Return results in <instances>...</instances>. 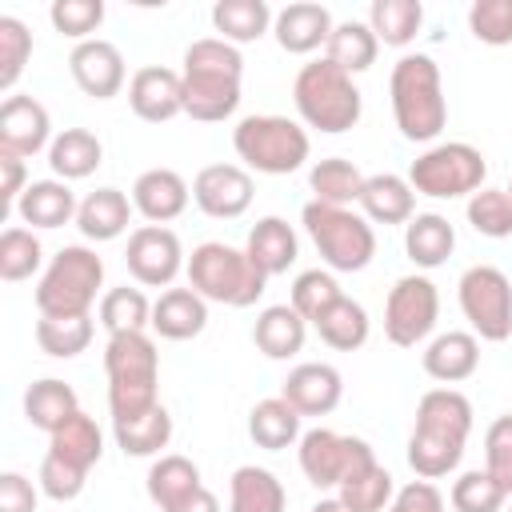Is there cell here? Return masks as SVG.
<instances>
[{"instance_id":"cell-1","label":"cell","mask_w":512,"mask_h":512,"mask_svg":"<svg viewBox=\"0 0 512 512\" xmlns=\"http://www.w3.org/2000/svg\"><path fill=\"white\" fill-rule=\"evenodd\" d=\"M472 432V400L456 388H432L416 404V424L408 436V464L424 480L456 472Z\"/></svg>"},{"instance_id":"cell-2","label":"cell","mask_w":512,"mask_h":512,"mask_svg":"<svg viewBox=\"0 0 512 512\" xmlns=\"http://www.w3.org/2000/svg\"><path fill=\"white\" fill-rule=\"evenodd\" d=\"M240 80H244V56L236 44L220 36L192 40L184 48V68H180L184 116L200 124L228 120L240 108Z\"/></svg>"},{"instance_id":"cell-3","label":"cell","mask_w":512,"mask_h":512,"mask_svg":"<svg viewBox=\"0 0 512 512\" xmlns=\"http://www.w3.org/2000/svg\"><path fill=\"white\" fill-rule=\"evenodd\" d=\"M388 96H392V116H396V128L404 140L428 144L444 132L448 100H444L440 64L428 52H408L392 64Z\"/></svg>"},{"instance_id":"cell-4","label":"cell","mask_w":512,"mask_h":512,"mask_svg":"<svg viewBox=\"0 0 512 512\" xmlns=\"http://www.w3.org/2000/svg\"><path fill=\"white\" fill-rule=\"evenodd\" d=\"M104 372H108V408L112 420L140 416L160 404V352L148 332H120L104 344Z\"/></svg>"},{"instance_id":"cell-5","label":"cell","mask_w":512,"mask_h":512,"mask_svg":"<svg viewBox=\"0 0 512 512\" xmlns=\"http://www.w3.org/2000/svg\"><path fill=\"white\" fill-rule=\"evenodd\" d=\"M292 100H296L300 120L316 132H328V136L356 128V120L364 112V96H360L356 80L344 68H336L328 56H320L296 72Z\"/></svg>"},{"instance_id":"cell-6","label":"cell","mask_w":512,"mask_h":512,"mask_svg":"<svg viewBox=\"0 0 512 512\" xmlns=\"http://www.w3.org/2000/svg\"><path fill=\"white\" fill-rule=\"evenodd\" d=\"M264 284L268 276L252 264V256L224 240H204L188 256V288H196L212 304L252 308L264 296Z\"/></svg>"},{"instance_id":"cell-7","label":"cell","mask_w":512,"mask_h":512,"mask_svg":"<svg viewBox=\"0 0 512 512\" xmlns=\"http://www.w3.org/2000/svg\"><path fill=\"white\" fill-rule=\"evenodd\" d=\"M100 288H104V260L88 244H64L48 260L36 284V312L40 316H92Z\"/></svg>"},{"instance_id":"cell-8","label":"cell","mask_w":512,"mask_h":512,"mask_svg":"<svg viewBox=\"0 0 512 512\" xmlns=\"http://www.w3.org/2000/svg\"><path fill=\"white\" fill-rule=\"evenodd\" d=\"M304 232L312 236L320 260L332 268V272H360L372 264L376 256V232L368 224V216L352 212V208H332V204H320V200H308L304 212Z\"/></svg>"},{"instance_id":"cell-9","label":"cell","mask_w":512,"mask_h":512,"mask_svg":"<svg viewBox=\"0 0 512 512\" xmlns=\"http://www.w3.org/2000/svg\"><path fill=\"white\" fill-rule=\"evenodd\" d=\"M232 148L248 168L264 172V176H288V172L304 168L312 144L296 120L260 112V116H244L232 128Z\"/></svg>"},{"instance_id":"cell-10","label":"cell","mask_w":512,"mask_h":512,"mask_svg":"<svg viewBox=\"0 0 512 512\" xmlns=\"http://www.w3.org/2000/svg\"><path fill=\"white\" fill-rule=\"evenodd\" d=\"M488 164L484 152L464 144V140H448V144H432L428 152H420L408 168V184L420 196L432 200H460L484 188Z\"/></svg>"},{"instance_id":"cell-11","label":"cell","mask_w":512,"mask_h":512,"mask_svg":"<svg viewBox=\"0 0 512 512\" xmlns=\"http://www.w3.org/2000/svg\"><path fill=\"white\" fill-rule=\"evenodd\" d=\"M460 312L476 340L500 344L512 336V280L492 264H472L460 276Z\"/></svg>"},{"instance_id":"cell-12","label":"cell","mask_w":512,"mask_h":512,"mask_svg":"<svg viewBox=\"0 0 512 512\" xmlns=\"http://www.w3.org/2000/svg\"><path fill=\"white\" fill-rule=\"evenodd\" d=\"M300 472L308 476L312 488H340L344 480H352L356 472L372 468V444L360 436H340L332 428H308L300 436Z\"/></svg>"},{"instance_id":"cell-13","label":"cell","mask_w":512,"mask_h":512,"mask_svg":"<svg viewBox=\"0 0 512 512\" xmlns=\"http://www.w3.org/2000/svg\"><path fill=\"white\" fill-rule=\"evenodd\" d=\"M440 316V292L428 276H400L384 300V336L396 348H416L420 340H428V332L436 328Z\"/></svg>"},{"instance_id":"cell-14","label":"cell","mask_w":512,"mask_h":512,"mask_svg":"<svg viewBox=\"0 0 512 512\" xmlns=\"http://www.w3.org/2000/svg\"><path fill=\"white\" fill-rule=\"evenodd\" d=\"M124 264H128L132 280L144 284V288H168L180 276V268H188L180 236L168 224H140V228H132Z\"/></svg>"},{"instance_id":"cell-15","label":"cell","mask_w":512,"mask_h":512,"mask_svg":"<svg viewBox=\"0 0 512 512\" xmlns=\"http://www.w3.org/2000/svg\"><path fill=\"white\" fill-rule=\"evenodd\" d=\"M252 176L240 164H208L192 180V200L212 220H236L252 204Z\"/></svg>"},{"instance_id":"cell-16","label":"cell","mask_w":512,"mask_h":512,"mask_svg":"<svg viewBox=\"0 0 512 512\" xmlns=\"http://www.w3.org/2000/svg\"><path fill=\"white\" fill-rule=\"evenodd\" d=\"M68 72H72L76 88H80L84 96H92V100H112V96H120V88H124V80H128L124 52H120L112 40H100V36H92V40H84V44L72 48Z\"/></svg>"},{"instance_id":"cell-17","label":"cell","mask_w":512,"mask_h":512,"mask_svg":"<svg viewBox=\"0 0 512 512\" xmlns=\"http://www.w3.org/2000/svg\"><path fill=\"white\" fill-rule=\"evenodd\" d=\"M52 120L48 108L36 96H8L0 104V152L8 156H36L40 148H52Z\"/></svg>"},{"instance_id":"cell-18","label":"cell","mask_w":512,"mask_h":512,"mask_svg":"<svg viewBox=\"0 0 512 512\" xmlns=\"http://www.w3.org/2000/svg\"><path fill=\"white\" fill-rule=\"evenodd\" d=\"M280 396L300 416H328V412H336V404L344 396V376L324 360H308V364H296L284 376Z\"/></svg>"},{"instance_id":"cell-19","label":"cell","mask_w":512,"mask_h":512,"mask_svg":"<svg viewBox=\"0 0 512 512\" xmlns=\"http://www.w3.org/2000/svg\"><path fill=\"white\" fill-rule=\"evenodd\" d=\"M128 108L148 120V124H164L172 116L184 112V84L180 72L164 68V64H148L140 72H132L128 80Z\"/></svg>"},{"instance_id":"cell-20","label":"cell","mask_w":512,"mask_h":512,"mask_svg":"<svg viewBox=\"0 0 512 512\" xmlns=\"http://www.w3.org/2000/svg\"><path fill=\"white\" fill-rule=\"evenodd\" d=\"M332 28H336L332 12L324 4H312V0H296V4L280 8L272 20V36L288 56H308L316 48H328Z\"/></svg>"},{"instance_id":"cell-21","label":"cell","mask_w":512,"mask_h":512,"mask_svg":"<svg viewBox=\"0 0 512 512\" xmlns=\"http://www.w3.org/2000/svg\"><path fill=\"white\" fill-rule=\"evenodd\" d=\"M192 200V188L180 172L172 168H148L136 176L132 184V208L148 220V224H168L176 220Z\"/></svg>"},{"instance_id":"cell-22","label":"cell","mask_w":512,"mask_h":512,"mask_svg":"<svg viewBox=\"0 0 512 512\" xmlns=\"http://www.w3.org/2000/svg\"><path fill=\"white\" fill-rule=\"evenodd\" d=\"M208 324V300L196 288H164L152 300V332L164 340H192Z\"/></svg>"},{"instance_id":"cell-23","label":"cell","mask_w":512,"mask_h":512,"mask_svg":"<svg viewBox=\"0 0 512 512\" xmlns=\"http://www.w3.org/2000/svg\"><path fill=\"white\" fill-rule=\"evenodd\" d=\"M132 212H136V208H132V200H128L120 188H96V192H88V196L80 200V208H76V228H80L84 240L104 244V240H116V236L128 232Z\"/></svg>"},{"instance_id":"cell-24","label":"cell","mask_w":512,"mask_h":512,"mask_svg":"<svg viewBox=\"0 0 512 512\" xmlns=\"http://www.w3.org/2000/svg\"><path fill=\"white\" fill-rule=\"evenodd\" d=\"M420 360H424V372L448 388V384L468 380V376L480 368V340H476L472 332H440V336L424 348Z\"/></svg>"},{"instance_id":"cell-25","label":"cell","mask_w":512,"mask_h":512,"mask_svg":"<svg viewBox=\"0 0 512 512\" xmlns=\"http://www.w3.org/2000/svg\"><path fill=\"white\" fill-rule=\"evenodd\" d=\"M360 208H364L368 224H408L416 216V192H412V184L404 176L376 172V176L364 180Z\"/></svg>"},{"instance_id":"cell-26","label":"cell","mask_w":512,"mask_h":512,"mask_svg":"<svg viewBox=\"0 0 512 512\" xmlns=\"http://www.w3.org/2000/svg\"><path fill=\"white\" fill-rule=\"evenodd\" d=\"M76 208H80V200L64 180H32L16 204V216L28 228H60V224L76 220Z\"/></svg>"},{"instance_id":"cell-27","label":"cell","mask_w":512,"mask_h":512,"mask_svg":"<svg viewBox=\"0 0 512 512\" xmlns=\"http://www.w3.org/2000/svg\"><path fill=\"white\" fill-rule=\"evenodd\" d=\"M244 252L252 256V264H256L264 276H280V272H288V268L296 264L300 244H296V232H292L288 220H280V216H264V220L252 224Z\"/></svg>"},{"instance_id":"cell-28","label":"cell","mask_w":512,"mask_h":512,"mask_svg":"<svg viewBox=\"0 0 512 512\" xmlns=\"http://www.w3.org/2000/svg\"><path fill=\"white\" fill-rule=\"evenodd\" d=\"M308 336V320L292 308V304H268L256 324H252V340L268 360H288L304 348Z\"/></svg>"},{"instance_id":"cell-29","label":"cell","mask_w":512,"mask_h":512,"mask_svg":"<svg viewBox=\"0 0 512 512\" xmlns=\"http://www.w3.org/2000/svg\"><path fill=\"white\" fill-rule=\"evenodd\" d=\"M48 456H56V460H64V464H72L80 472H92L100 464V456H104V432H100V424L80 408L68 424H60L48 436Z\"/></svg>"},{"instance_id":"cell-30","label":"cell","mask_w":512,"mask_h":512,"mask_svg":"<svg viewBox=\"0 0 512 512\" xmlns=\"http://www.w3.org/2000/svg\"><path fill=\"white\" fill-rule=\"evenodd\" d=\"M456 248V228L440 212H416L404 224V252L416 268H440Z\"/></svg>"},{"instance_id":"cell-31","label":"cell","mask_w":512,"mask_h":512,"mask_svg":"<svg viewBox=\"0 0 512 512\" xmlns=\"http://www.w3.org/2000/svg\"><path fill=\"white\" fill-rule=\"evenodd\" d=\"M300 412L284 400V396H268L260 400L252 412H248V436L256 448H268V452H280V448H292L300 444Z\"/></svg>"},{"instance_id":"cell-32","label":"cell","mask_w":512,"mask_h":512,"mask_svg":"<svg viewBox=\"0 0 512 512\" xmlns=\"http://www.w3.org/2000/svg\"><path fill=\"white\" fill-rule=\"evenodd\" d=\"M284 484L256 464H240L228 480V512H284Z\"/></svg>"},{"instance_id":"cell-33","label":"cell","mask_w":512,"mask_h":512,"mask_svg":"<svg viewBox=\"0 0 512 512\" xmlns=\"http://www.w3.org/2000/svg\"><path fill=\"white\" fill-rule=\"evenodd\" d=\"M364 172L344 160V156H328V160H316L308 168V188H312V200L320 204H332V208H352L360 204V192H364Z\"/></svg>"},{"instance_id":"cell-34","label":"cell","mask_w":512,"mask_h":512,"mask_svg":"<svg viewBox=\"0 0 512 512\" xmlns=\"http://www.w3.org/2000/svg\"><path fill=\"white\" fill-rule=\"evenodd\" d=\"M76 412H80V400H76L72 384L56 380V376H44V380L28 384V392H24V416H28V424L40 428V432H48V436L60 424H68Z\"/></svg>"},{"instance_id":"cell-35","label":"cell","mask_w":512,"mask_h":512,"mask_svg":"<svg viewBox=\"0 0 512 512\" xmlns=\"http://www.w3.org/2000/svg\"><path fill=\"white\" fill-rule=\"evenodd\" d=\"M104 160V144L88 132V128H64L52 148H48V168L56 172V180H84L100 168Z\"/></svg>"},{"instance_id":"cell-36","label":"cell","mask_w":512,"mask_h":512,"mask_svg":"<svg viewBox=\"0 0 512 512\" xmlns=\"http://www.w3.org/2000/svg\"><path fill=\"white\" fill-rule=\"evenodd\" d=\"M112 436H116V448L124 456H160L172 440V416L164 404H156L140 416L112 420Z\"/></svg>"},{"instance_id":"cell-37","label":"cell","mask_w":512,"mask_h":512,"mask_svg":"<svg viewBox=\"0 0 512 512\" xmlns=\"http://www.w3.org/2000/svg\"><path fill=\"white\" fill-rule=\"evenodd\" d=\"M272 8L264 0H220L212 4V28L228 44H252L272 28Z\"/></svg>"},{"instance_id":"cell-38","label":"cell","mask_w":512,"mask_h":512,"mask_svg":"<svg viewBox=\"0 0 512 512\" xmlns=\"http://www.w3.org/2000/svg\"><path fill=\"white\" fill-rule=\"evenodd\" d=\"M196 488H204V484H200V468H196L188 456H180V452H168V456H160V460L148 468V500H152L160 512H168L172 504H180V500L192 496Z\"/></svg>"},{"instance_id":"cell-39","label":"cell","mask_w":512,"mask_h":512,"mask_svg":"<svg viewBox=\"0 0 512 512\" xmlns=\"http://www.w3.org/2000/svg\"><path fill=\"white\" fill-rule=\"evenodd\" d=\"M312 328L320 332V340H324L328 348H336V352H356V348H364L372 320H368V312H364L360 300L340 296V300H336Z\"/></svg>"},{"instance_id":"cell-40","label":"cell","mask_w":512,"mask_h":512,"mask_svg":"<svg viewBox=\"0 0 512 512\" xmlns=\"http://www.w3.org/2000/svg\"><path fill=\"white\" fill-rule=\"evenodd\" d=\"M376 52H380V40H376V32H372L368 24H360V20L336 24L332 36H328V48H324V56H328L336 68H344L348 76L368 72V68L376 64Z\"/></svg>"},{"instance_id":"cell-41","label":"cell","mask_w":512,"mask_h":512,"mask_svg":"<svg viewBox=\"0 0 512 512\" xmlns=\"http://www.w3.org/2000/svg\"><path fill=\"white\" fill-rule=\"evenodd\" d=\"M420 24H424L420 0H372V8H368V28L388 48L412 44L416 32H420Z\"/></svg>"},{"instance_id":"cell-42","label":"cell","mask_w":512,"mask_h":512,"mask_svg":"<svg viewBox=\"0 0 512 512\" xmlns=\"http://www.w3.org/2000/svg\"><path fill=\"white\" fill-rule=\"evenodd\" d=\"M100 324L108 328V336H120V332H144L152 328V300L140 292V288H108L100 296Z\"/></svg>"},{"instance_id":"cell-43","label":"cell","mask_w":512,"mask_h":512,"mask_svg":"<svg viewBox=\"0 0 512 512\" xmlns=\"http://www.w3.org/2000/svg\"><path fill=\"white\" fill-rule=\"evenodd\" d=\"M36 344L56 360H72L92 344V316H40Z\"/></svg>"},{"instance_id":"cell-44","label":"cell","mask_w":512,"mask_h":512,"mask_svg":"<svg viewBox=\"0 0 512 512\" xmlns=\"http://www.w3.org/2000/svg\"><path fill=\"white\" fill-rule=\"evenodd\" d=\"M40 264H44V248H40L32 228H4L0 232V276L8 284L36 276Z\"/></svg>"},{"instance_id":"cell-45","label":"cell","mask_w":512,"mask_h":512,"mask_svg":"<svg viewBox=\"0 0 512 512\" xmlns=\"http://www.w3.org/2000/svg\"><path fill=\"white\" fill-rule=\"evenodd\" d=\"M336 496L352 508V512H384L396 496V484H392V472L384 464H372L364 472H356L352 480H344L336 488Z\"/></svg>"},{"instance_id":"cell-46","label":"cell","mask_w":512,"mask_h":512,"mask_svg":"<svg viewBox=\"0 0 512 512\" xmlns=\"http://www.w3.org/2000/svg\"><path fill=\"white\" fill-rule=\"evenodd\" d=\"M340 296H344V292H340V284H336L332 272L308 268V272H300V276L292 280V300H288V304H292L308 324H316Z\"/></svg>"},{"instance_id":"cell-47","label":"cell","mask_w":512,"mask_h":512,"mask_svg":"<svg viewBox=\"0 0 512 512\" xmlns=\"http://www.w3.org/2000/svg\"><path fill=\"white\" fill-rule=\"evenodd\" d=\"M468 224L488 236V240H504L512 236V196L508 188H480L468 196Z\"/></svg>"},{"instance_id":"cell-48","label":"cell","mask_w":512,"mask_h":512,"mask_svg":"<svg viewBox=\"0 0 512 512\" xmlns=\"http://www.w3.org/2000/svg\"><path fill=\"white\" fill-rule=\"evenodd\" d=\"M448 500H452L456 512H500L508 504V492L484 468H472V472H460L456 476Z\"/></svg>"},{"instance_id":"cell-49","label":"cell","mask_w":512,"mask_h":512,"mask_svg":"<svg viewBox=\"0 0 512 512\" xmlns=\"http://www.w3.org/2000/svg\"><path fill=\"white\" fill-rule=\"evenodd\" d=\"M32 60V32L16 16H0V92H12Z\"/></svg>"},{"instance_id":"cell-50","label":"cell","mask_w":512,"mask_h":512,"mask_svg":"<svg viewBox=\"0 0 512 512\" xmlns=\"http://www.w3.org/2000/svg\"><path fill=\"white\" fill-rule=\"evenodd\" d=\"M48 20H52V28H56L60 36L84 44V40H92V32H96L100 20H104V4H100V0H56V4L48 8Z\"/></svg>"},{"instance_id":"cell-51","label":"cell","mask_w":512,"mask_h":512,"mask_svg":"<svg viewBox=\"0 0 512 512\" xmlns=\"http://www.w3.org/2000/svg\"><path fill=\"white\" fill-rule=\"evenodd\" d=\"M468 32L492 48L512 44V0H476L468 8Z\"/></svg>"},{"instance_id":"cell-52","label":"cell","mask_w":512,"mask_h":512,"mask_svg":"<svg viewBox=\"0 0 512 512\" xmlns=\"http://www.w3.org/2000/svg\"><path fill=\"white\" fill-rule=\"evenodd\" d=\"M484 472L512 496V412L496 416L484 432Z\"/></svg>"},{"instance_id":"cell-53","label":"cell","mask_w":512,"mask_h":512,"mask_svg":"<svg viewBox=\"0 0 512 512\" xmlns=\"http://www.w3.org/2000/svg\"><path fill=\"white\" fill-rule=\"evenodd\" d=\"M84 480H88V472H80V468H72V464H64V460L44 452V460H40V492L44 496H52L56 504H68V500H76L84 492Z\"/></svg>"},{"instance_id":"cell-54","label":"cell","mask_w":512,"mask_h":512,"mask_svg":"<svg viewBox=\"0 0 512 512\" xmlns=\"http://www.w3.org/2000/svg\"><path fill=\"white\" fill-rule=\"evenodd\" d=\"M388 512H444V492L432 480H412L392 496Z\"/></svg>"},{"instance_id":"cell-55","label":"cell","mask_w":512,"mask_h":512,"mask_svg":"<svg viewBox=\"0 0 512 512\" xmlns=\"http://www.w3.org/2000/svg\"><path fill=\"white\" fill-rule=\"evenodd\" d=\"M24 188H28V172H24V160H20V156H8V152H0V216L16 212V204H20Z\"/></svg>"},{"instance_id":"cell-56","label":"cell","mask_w":512,"mask_h":512,"mask_svg":"<svg viewBox=\"0 0 512 512\" xmlns=\"http://www.w3.org/2000/svg\"><path fill=\"white\" fill-rule=\"evenodd\" d=\"M36 484L20 472H4L0 476V512H36Z\"/></svg>"},{"instance_id":"cell-57","label":"cell","mask_w":512,"mask_h":512,"mask_svg":"<svg viewBox=\"0 0 512 512\" xmlns=\"http://www.w3.org/2000/svg\"><path fill=\"white\" fill-rule=\"evenodd\" d=\"M168 512H220V500L208 488H196L192 496H184L180 504H172Z\"/></svg>"},{"instance_id":"cell-58","label":"cell","mask_w":512,"mask_h":512,"mask_svg":"<svg viewBox=\"0 0 512 512\" xmlns=\"http://www.w3.org/2000/svg\"><path fill=\"white\" fill-rule=\"evenodd\" d=\"M312 512H352V508H348L340 496H324V500L312 504Z\"/></svg>"},{"instance_id":"cell-59","label":"cell","mask_w":512,"mask_h":512,"mask_svg":"<svg viewBox=\"0 0 512 512\" xmlns=\"http://www.w3.org/2000/svg\"><path fill=\"white\" fill-rule=\"evenodd\" d=\"M508 512H512V504H508Z\"/></svg>"},{"instance_id":"cell-60","label":"cell","mask_w":512,"mask_h":512,"mask_svg":"<svg viewBox=\"0 0 512 512\" xmlns=\"http://www.w3.org/2000/svg\"><path fill=\"white\" fill-rule=\"evenodd\" d=\"M508 196H512V188H508Z\"/></svg>"}]
</instances>
